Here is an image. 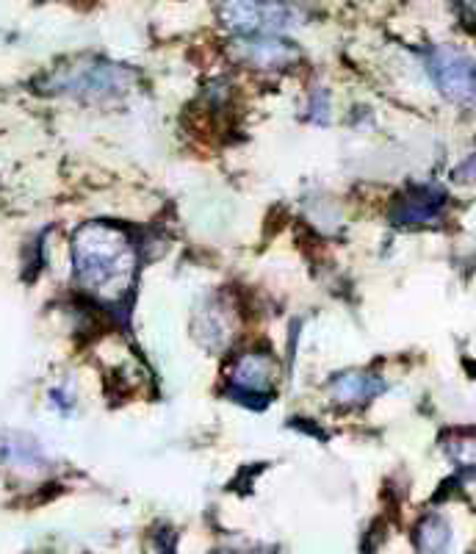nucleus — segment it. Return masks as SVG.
I'll return each mask as SVG.
<instances>
[{"label": "nucleus", "instance_id": "nucleus-1", "mask_svg": "<svg viewBox=\"0 0 476 554\" xmlns=\"http://www.w3.org/2000/svg\"><path fill=\"white\" fill-rule=\"evenodd\" d=\"M75 272L86 289L106 300H119L131 289L136 275V253L122 230L95 222L75 236Z\"/></svg>", "mask_w": 476, "mask_h": 554}, {"label": "nucleus", "instance_id": "nucleus-2", "mask_svg": "<svg viewBox=\"0 0 476 554\" xmlns=\"http://www.w3.org/2000/svg\"><path fill=\"white\" fill-rule=\"evenodd\" d=\"M222 20L244 39H261L283 34L294 20V12L288 0H225Z\"/></svg>", "mask_w": 476, "mask_h": 554}, {"label": "nucleus", "instance_id": "nucleus-3", "mask_svg": "<svg viewBox=\"0 0 476 554\" xmlns=\"http://www.w3.org/2000/svg\"><path fill=\"white\" fill-rule=\"evenodd\" d=\"M429 75L457 106H476V64L463 50L435 48L429 53Z\"/></svg>", "mask_w": 476, "mask_h": 554}, {"label": "nucleus", "instance_id": "nucleus-4", "mask_svg": "<svg viewBox=\"0 0 476 554\" xmlns=\"http://www.w3.org/2000/svg\"><path fill=\"white\" fill-rule=\"evenodd\" d=\"M446 194L441 189H413L405 192L393 205V219L402 225H424L441 217Z\"/></svg>", "mask_w": 476, "mask_h": 554}, {"label": "nucleus", "instance_id": "nucleus-5", "mask_svg": "<svg viewBox=\"0 0 476 554\" xmlns=\"http://www.w3.org/2000/svg\"><path fill=\"white\" fill-rule=\"evenodd\" d=\"M274 363L266 352H244L233 366V386L241 394H269Z\"/></svg>", "mask_w": 476, "mask_h": 554}, {"label": "nucleus", "instance_id": "nucleus-6", "mask_svg": "<svg viewBox=\"0 0 476 554\" xmlns=\"http://www.w3.org/2000/svg\"><path fill=\"white\" fill-rule=\"evenodd\" d=\"M382 391V383L374 374L346 372L333 380V397L341 405H363Z\"/></svg>", "mask_w": 476, "mask_h": 554}, {"label": "nucleus", "instance_id": "nucleus-7", "mask_svg": "<svg viewBox=\"0 0 476 554\" xmlns=\"http://www.w3.org/2000/svg\"><path fill=\"white\" fill-rule=\"evenodd\" d=\"M452 543V527L446 524V518L427 516L416 530V549L418 554H446Z\"/></svg>", "mask_w": 476, "mask_h": 554}, {"label": "nucleus", "instance_id": "nucleus-8", "mask_svg": "<svg viewBox=\"0 0 476 554\" xmlns=\"http://www.w3.org/2000/svg\"><path fill=\"white\" fill-rule=\"evenodd\" d=\"M443 446L460 469L476 471V435H452Z\"/></svg>", "mask_w": 476, "mask_h": 554}, {"label": "nucleus", "instance_id": "nucleus-9", "mask_svg": "<svg viewBox=\"0 0 476 554\" xmlns=\"http://www.w3.org/2000/svg\"><path fill=\"white\" fill-rule=\"evenodd\" d=\"M457 6H460L465 23L476 25V0H457Z\"/></svg>", "mask_w": 476, "mask_h": 554}, {"label": "nucleus", "instance_id": "nucleus-10", "mask_svg": "<svg viewBox=\"0 0 476 554\" xmlns=\"http://www.w3.org/2000/svg\"><path fill=\"white\" fill-rule=\"evenodd\" d=\"M457 181H476V156L457 169Z\"/></svg>", "mask_w": 476, "mask_h": 554}]
</instances>
